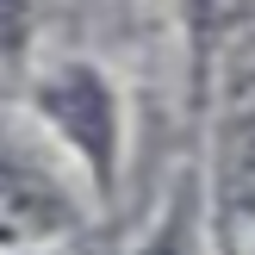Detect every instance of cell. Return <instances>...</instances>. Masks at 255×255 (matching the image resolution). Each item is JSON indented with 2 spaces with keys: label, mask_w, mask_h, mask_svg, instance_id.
Listing matches in <instances>:
<instances>
[{
  "label": "cell",
  "mask_w": 255,
  "mask_h": 255,
  "mask_svg": "<svg viewBox=\"0 0 255 255\" xmlns=\"http://www.w3.org/2000/svg\"><path fill=\"white\" fill-rule=\"evenodd\" d=\"M37 112L81 149V162L100 181H112V162H119V106H112V87L87 62H69V69L44 75L37 81Z\"/></svg>",
  "instance_id": "obj_1"
},
{
  "label": "cell",
  "mask_w": 255,
  "mask_h": 255,
  "mask_svg": "<svg viewBox=\"0 0 255 255\" xmlns=\"http://www.w3.org/2000/svg\"><path fill=\"white\" fill-rule=\"evenodd\" d=\"M218 206L255 218V37H243L224 69L218 100Z\"/></svg>",
  "instance_id": "obj_2"
},
{
  "label": "cell",
  "mask_w": 255,
  "mask_h": 255,
  "mask_svg": "<svg viewBox=\"0 0 255 255\" xmlns=\"http://www.w3.org/2000/svg\"><path fill=\"white\" fill-rule=\"evenodd\" d=\"M69 218H75L69 199H62L37 168L0 156V243H37V237H56Z\"/></svg>",
  "instance_id": "obj_3"
},
{
  "label": "cell",
  "mask_w": 255,
  "mask_h": 255,
  "mask_svg": "<svg viewBox=\"0 0 255 255\" xmlns=\"http://www.w3.org/2000/svg\"><path fill=\"white\" fill-rule=\"evenodd\" d=\"M137 255H193V187H181V193L162 206L156 231L137 243Z\"/></svg>",
  "instance_id": "obj_4"
},
{
  "label": "cell",
  "mask_w": 255,
  "mask_h": 255,
  "mask_svg": "<svg viewBox=\"0 0 255 255\" xmlns=\"http://www.w3.org/2000/svg\"><path fill=\"white\" fill-rule=\"evenodd\" d=\"M25 37H31V0H0V62H19Z\"/></svg>",
  "instance_id": "obj_5"
}]
</instances>
